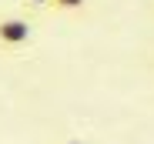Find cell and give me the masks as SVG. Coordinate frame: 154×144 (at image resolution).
<instances>
[{
  "mask_svg": "<svg viewBox=\"0 0 154 144\" xmlns=\"http://www.w3.org/2000/svg\"><path fill=\"white\" fill-rule=\"evenodd\" d=\"M60 144H81V141H77V137H70V141H60Z\"/></svg>",
  "mask_w": 154,
  "mask_h": 144,
  "instance_id": "obj_4",
  "label": "cell"
},
{
  "mask_svg": "<svg viewBox=\"0 0 154 144\" xmlns=\"http://www.w3.org/2000/svg\"><path fill=\"white\" fill-rule=\"evenodd\" d=\"M27 7H34V10H40V7H50V0H23Z\"/></svg>",
  "mask_w": 154,
  "mask_h": 144,
  "instance_id": "obj_3",
  "label": "cell"
},
{
  "mask_svg": "<svg viewBox=\"0 0 154 144\" xmlns=\"http://www.w3.org/2000/svg\"><path fill=\"white\" fill-rule=\"evenodd\" d=\"M34 40V23L27 17H0V51H20Z\"/></svg>",
  "mask_w": 154,
  "mask_h": 144,
  "instance_id": "obj_1",
  "label": "cell"
},
{
  "mask_svg": "<svg viewBox=\"0 0 154 144\" xmlns=\"http://www.w3.org/2000/svg\"><path fill=\"white\" fill-rule=\"evenodd\" d=\"M50 7L54 10H81V7H87V0H50Z\"/></svg>",
  "mask_w": 154,
  "mask_h": 144,
  "instance_id": "obj_2",
  "label": "cell"
}]
</instances>
